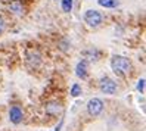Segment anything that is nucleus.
Here are the masks:
<instances>
[{"label":"nucleus","mask_w":146,"mask_h":131,"mask_svg":"<svg viewBox=\"0 0 146 131\" xmlns=\"http://www.w3.org/2000/svg\"><path fill=\"white\" fill-rule=\"evenodd\" d=\"M72 3L74 0H61V6L64 12H71L72 11Z\"/></svg>","instance_id":"11"},{"label":"nucleus","mask_w":146,"mask_h":131,"mask_svg":"<svg viewBox=\"0 0 146 131\" xmlns=\"http://www.w3.org/2000/svg\"><path fill=\"white\" fill-rule=\"evenodd\" d=\"M62 103L61 102H58V100H50L46 103V106H44V110L47 115L50 116H58L59 113H62Z\"/></svg>","instance_id":"5"},{"label":"nucleus","mask_w":146,"mask_h":131,"mask_svg":"<svg viewBox=\"0 0 146 131\" xmlns=\"http://www.w3.org/2000/svg\"><path fill=\"white\" fill-rule=\"evenodd\" d=\"M27 62L31 68H37L41 62V56L37 53V52H28L27 55Z\"/></svg>","instance_id":"8"},{"label":"nucleus","mask_w":146,"mask_h":131,"mask_svg":"<svg viewBox=\"0 0 146 131\" xmlns=\"http://www.w3.org/2000/svg\"><path fill=\"white\" fill-rule=\"evenodd\" d=\"M98 3L104 7H108V9H114L118 6V0H98Z\"/></svg>","instance_id":"10"},{"label":"nucleus","mask_w":146,"mask_h":131,"mask_svg":"<svg viewBox=\"0 0 146 131\" xmlns=\"http://www.w3.org/2000/svg\"><path fill=\"white\" fill-rule=\"evenodd\" d=\"M84 21H86V24H89L90 27L96 28L102 24V15L98 11H87L84 13Z\"/></svg>","instance_id":"4"},{"label":"nucleus","mask_w":146,"mask_h":131,"mask_svg":"<svg viewBox=\"0 0 146 131\" xmlns=\"http://www.w3.org/2000/svg\"><path fill=\"white\" fill-rule=\"evenodd\" d=\"M137 90H139L140 93H145V78H142V80L139 81V84H137Z\"/></svg>","instance_id":"13"},{"label":"nucleus","mask_w":146,"mask_h":131,"mask_svg":"<svg viewBox=\"0 0 146 131\" xmlns=\"http://www.w3.org/2000/svg\"><path fill=\"white\" fill-rule=\"evenodd\" d=\"M111 68L115 74L125 77L131 72V62L125 56H114L111 59Z\"/></svg>","instance_id":"1"},{"label":"nucleus","mask_w":146,"mask_h":131,"mask_svg":"<svg viewBox=\"0 0 146 131\" xmlns=\"http://www.w3.org/2000/svg\"><path fill=\"white\" fill-rule=\"evenodd\" d=\"M99 87H100V90L104 91L105 94H114V93L118 90L117 83L112 80V78H109V77H104V78H100Z\"/></svg>","instance_id":"3"},{"label":"nucleus","mask_w":146,"mask_h":131,"mask_svg":"<svg viewBox=\"0 0 146 131\" xmlns=\"http://www.w3.org/2000/svg\"><path fill=\"white\" fill-rule=\"evenodd\" d=\"M87 69H89V65H87V60H80L78 64H77L75 66V74L78 78H81V80H86L87 78Z\"/></svg>","instance_id":"7"},{"label":"nucleus","mask_w":146,"mask_h":131,"mask_svg":"<svg viewBox=\"0 0 146 131\" xmlns=\"http://www.w3.org/2000/svg\"><path fill=\"white\" fill-rule=\"evenodd\" d=\"M9 9H11V12H13L15 15H22L24 6H22V3L19 2V0H12V2L9 3Z\"/></svg>","instance_id":"9"},{"label":"nucleus","mask_w":146,"mask_h":131,"mask_svg":"<svg viewBox=\"0 0 146 131\" xmlns=\"http://www.w3.org/2000/svg\"><path fill=\"white\" fill-rule=\"evenodd\" d=\"M24 118V112L19 106H12L11 110H9V119L11 122H13V124H19V122L22 121Z\"/></svg>","instance_id":"6"},{"label":"nucleus","mask_w":146,"mask_h":131,"mask_svg":"<svg viewBox=\"0 0 146 131\" xmlns=\"http://www.w3.org/2000/svg\"><path fill=\"white\" fill-rule=\"evenodd\" d=\"M102 110H104V102H102L100 99L98 97H93L89 100L87 103V112L90 116H98L102 113Z\"/></svg>","instance_id":"2"},{"label":"nucleus","mask_w":146,"mask_h":131,"mask_svg":"<svg viewBox=\"0 0 146 131\" xmlns=\"http://www.w3.org/2000/svg\"><path fill=\"white\" fill-rule=\"evenodd\" d=\"M81 94V87H80V84H74L72 87H71V96L72 97H77V96H80Z\"/></svg>","instance_id":"12"},{"label":"nucleus","mask_w":146,"mask_h":131,"mask_svg":"<svg viewBox=\"0 0 146 131\" xmlns=\"http://www.w3.org/2000/svg\"><path fill=\"white\" fill-rule=\"evenodd\" d=\"M3 31H5V21L0 18V34H2Z\"/></svg>","instance_id":"14"}]
</instances>
